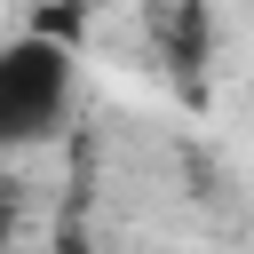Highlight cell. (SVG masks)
Here are the masks:
<instances>
[{
	"instance_id": "obj_1",
	"label": "cell",
	"mask_w": 254,
	"mask_h": 254,
	"mask_svg": "<svg viewBox=\"0 0 254 254\" xmlns=\"http://www.w3.org/2000/svg\"><path fill=\"white\" fill-rule=\"evenodd\" d=\"M71 95H79L71 32H56V24L8 32L0 40V159H24L40 143H56L64 119H71Z\"/></svg>"
},
{
	"instance_id": "obj_2",
	"label": "cell",
	"mask_w": 254,
	"mask_h": 254,
	"mask_svg": "<svg viewBox=\"0 0 254 254\" xmlns=\"http://www.w3.org/2000/svg\"><path fill=\"white\" fill-rule=\"evenodd\" d=\"M151 32H159V56L175 64L183 87L214 64V16H206V0H151Z\"/></svg>"
},
{
	"instance_id": "obj_3",
	"label": "cell",
	"mask_w": 254,
	"mask_h": 254,
	"mask_svg": "<svg viewBox=\"0 0 254 254\" xmlns=\"http://www.w3.org/2000/svg\"><path fill=\"white\" fill-rule=\"evenodd\" d=\"M48 254H95V246H87V222H79V214H64V222H56V238H48Z\"/></svg>"
},
{
	"instance_id": "obj_4",
	"label": "cell",
	"mask_w": 254,
	"mask_h": 254,
	"mask_svg": "<svg viewBox=\"0 0 254 254\" xmlns=\"http://www.w3.org/2000/svg\"><path fill=\"white\" fill-rule=\"evenodd\" d=\"M8 230H16V198L0 190V246H8Z\"/></svg>"
}]
</instances>
